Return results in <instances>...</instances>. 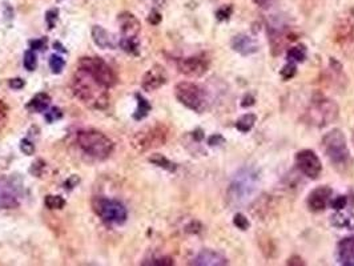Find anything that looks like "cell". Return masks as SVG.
I'll return each mask as SVG.
<instances>
[{
    "instance_id": "10",
    "label": "cell",
    "mask_w": 354,
    "mask_h": 266,
    "mask_svg": "<svg viewBox=\"0 0 354 266\" xmlns=\"http://www.w3.org/2000/svg\"><path fill=\"white\" fill-rule=\"evenodd\" d=\"M119 24L121 35H123L121 42H120L123 50L128 51V52H136V50H137L136 37H137L140 28H141L140 22L131 12H124L119 16Z\"/></svg>"
},
{
    "instance_id": "11",
    "label": "cell",
    "mask_w": 354,
    "mask_h": 266,
    "mask_svg": "<svg viewBox=\"0 0 354 266\" xmlns=\"http://www.w3.org/2000/svg\"><path fill=\"white\" fill-rule=\"evenodd\" d=\"M296 165L301 173L312 180L318 179L322 172L321 161L317 155L310 149H303L296 155Z\"/></svg>"
},
{
    "instance_id": "36",
    "label": "cell",
    "mask_w": 354,
    "mask_h": 266,
    "mask_svg": "<svg viewBox=\"0 0 354 266\" xmlns=\"http://www.w3.org/2000/svg\"><path fill=\"white\" fill-rule=\"evenodd\" d=\"M63 116V112L59 109V108H56V106H54L52 109L48 112L46 115V119L48 123H54V121H56V120H59L60 117Z\"/></svg>"
},
{
    "instance_id": "40",
    "label": "cell",
    "mask_w": 354,
    "mask_h": 266,
    "mask_svg": "<svg viewBox=\"0 0 354 266\" xmlns=\"http://www.w3.org/2000/svg\"><path fill=\"white\" fill-rule=\"evenodd\" d=\"M225 140H224V137L222 136H220V134H216V136H212L211 138H209V145H218V144H221V142H224Z\"/></svg>"
},
{
    "instance_id": "17",
    "label": "cell",
    "mask_w": 354,
    "mask_h": 266,
    "mask_svg": "<svg viewBox=\"0 0 354 266\" xmlns=\"http://www.w3.org/2000/svg\"><path fill=\"white\" fill-rule=\"evenodd\" d=\"M337 258L341 265L354 266V236L346 237L338 242Z\"/></svg>"
},
{
    "instance_id": "41",
    "label": "cell",
    "mask_w": 354,
    "mask_h": 266,
    "mask_svg": "<svg viewBox=\"0 0 354 266\" xmlns=\"http://www.w3.org/2000/svg\"><path fill=\"white\" fill-rule=\"evenodd\" d=\"M258 7H261V8H268V7H271L273 3H274V0H253Z\"/></svg>"
},
{
    "instance_id": "39",
    "label": "cell",
    "mask_w": 354,
    "mask_h": 266,
    "mask_svg": "<svg viewBox=\"0 0 354 266\" xmlns=\"http://www.w3.org/2000/svg\"><path fill=\"white\" fill-rule=\"evenodd\" d=\"M152 265H173V261H172V258H160V260H155L153 262H149Z\"/></svg>"
},
{
    "instance_id": "27",
    "label": "cell",
    "mask_w": 354,
    "mask_h": 266,
    "mask_svg": "<svg viewBox=\"0 0 354 266\" xmlns=\"http://www.w3.org/2000/svg\"><path fill=\"white\" fill-rule=\"evenodd\" d=\"M149 161L153 162L155 165L160 166V168H164V169L169 170V172H175L176 170V164H173L172 161H169L166 157H164L163 155H153V156L149 157Z\"/></svg>"
},
{
    "instance_id": "15",
    "label": "cell",
    "mask_w": 354,
    "mask_h": 266,
    "mask_svg": "<svg viewBox=\"0 0 354 266\" xmlns=\"http://www.w3.org/2000/svg\"><path fill=\"white\" fill-rule=\"evenodd\" d=\"M333 190L329 186H320L309 193L308 207L312 212H322L330 201Z\"/></svg>"
},
{
    "instance_id": "8",
    "label": "cell",
    "mask_w": 354,
    "mask_h": 266,
    "mask_svg": "<svg viewBox=\"0 0 354 266\" xmlns=\"http://www.w3.org/2000/svg\"><path fill=\"white\" fill-rule=\"evenodd\" d=\"M92 209L99 218L108 224H124L127 220V209L120 201L106 197H96L92 201Z\"/></svg>"
},
{
    "instance_id": "38",
    "label": "cell",
    "mask_w": 354,
    "mask_h": 266,
    "mask_svg": "<svg viewBox=\"0 0 354 266\" xmlns=\"http://www.w3.org/2000/svg\"><path fill=\"white\" fill-rule=\"evenodd\" d=\"M9 87L14 89H20L24 87V81L22 79H12V80H9Z\"/></svg>"
},
{
    "instance_id": "3",
    "label": "cell",
    "mask_w": 354,
    "mask_h": 266,
    "mask_svg": "<svg viewBox=\"0 0 354 266\" xmlns=\"http://www.w3.org/2000/svg\"><path fill=\"white\" fill-rule=\"evenodd\" d=\"M340 115V108L337 103L325 96L313 97L310 104L305 110V123L316 128H325L334 123Z\"/></svg>"
},
{
    "instance_id": "1",
    "label": "cell",
    "mask_w": 354,
    "mask_h": 266,
    "mask_svg": "<svg viewBox=\"0 0 354 266\" xmlns=\"http://www.w3.org/2000/svg\"><path fill=\"white\" fill-rule=\"evenodd\" d=\"M71 88L75 96L92 109H106L109 104V88L103 85L92 75L80 67L72 78Z\"/></svg>"
},
{
    "instance_id": "29",
    "label": "cell",
    "mask_w": 354,
    "mask_h": 266,
    "mask_svg": "<svg viewBox=\"0 0 354 266\" xmlns=\"http://www.w3.org/2000/svg\"><path fill=\"white\" fill-rule=\"evenodd\" d=\"M8 117H9L8 106H7L3 100H0V133L3 132V129L7 127Z\"/></svg>"
},
{
    "instance_id": "33",
    "label": "cell",
    "mask_w": 354,
    "mask_h": 266,
    "mask_svg": "<svg viewBox=\"0 0 354 266\" xmlns=\"http://www.w3.org/2000/svg\"><path fill=\"white\" fill-rule=\"evenodd\" d=\"M233 224H235L240 230H246L249 226H250L248 218H246L244 214H241V213H237V214H236L235 218H233Z\"/></svg>"
},
{
    "instance_id": "9",
    "label": "cell",
    "mask_w": 354,
    "mask_h": 266,
    "mask_svg": "<svg viewBox=\"0 0 354 266\" xmlns=\"http://www.w3.org/2000/svg\"><path fill=\"white\" fill-rule=\"evenodd\" d=\"M79 67L92 75L93 78L107 88H112L117 83V76L113 72V69L100 57H91V56L82 57L79 61Z\"/></svg>"
},
{
    "instance_id": "12",
    "label": "cell",
    "mask_w": 354,
    "mask_h": 266,
    "mask_svg": "<svg viewBox=\"0 0 354 266\" xmlns=\"http://www.w3.org/2000/svg\"><path fill=\"white\" fill-rule=\"evenodd\" d=\"M208 68H209V60L204 55L189 56V57L177 60L179 72L188 78H200L204 74H207Z\"/></svg>"
},
{
    "instance_id": "35",
    "label": "cell",
    "mask_w": 354,
    "mask_h": 266,
    "mask_svg": "<svg viewBox=\"0 0 354 266\" xmlns=\"http://www.w3.org/2000/svg\"><path fill=\"white\" fill-rule=\"evenodd\" d=\"M348 204V198L345 196H338L331 201V208H334L336 211H342Z\"/></svg>"
},
{
    "instance_id": "44",
    "label": "cell",
    "mask_w": 354,
    "mask_h": 266,
    "mask_svg": "<svg viewBox=\"0 0 354 266\" xmlns=\"http://www.w3.org/2000/svg\"><path fill=\"white\" fill-rule=\"evenodd\" d=\"M288 265H303V262L300 257H292V258H289Z\"/></svg>"
},
{
    "instance_id": "24",
    "label": "cell",
    "mask_w": 354,
    "mask_h": 266,
    "mask_svg": "<svg viewBox=\"0 0 354 266\" xmlns=\"http://www.w3.org/2000/svg\"><path fill=\"white\" fill-rule=\"evenodd\" d=\"M286 59L292 63H302L303 60L306 59V47L303 44L290 47L286 53Z\"/></svg>"
},
{
    "instance_id": "23",
    "label": "cell",
    "mask_w": 354,
    "mask_h": 266,
    "mask_svg": "<svg viewBox=\"0 0 354 266\" xmlns=\"http://www.w3.org/2000/svg\"><path fill=\"white\" fill-rule=\"evenodd\" d=\"M51 97L47 93H37L32 100H29L27 104V109L33 112V113H40L50 106Z\"/></svg>"
},
{
    "instance_id": "7",
    "label": "cell",
    "mask_w": 354,
    "mask_h": 266,
    "mask_svg": "<svg viewBox=\"0 0 354 266\" xmlns=\"http://www.w3.org/2000/svg\"><path fill=\"white\" fill-rule=\"evenodd\" d=\"M175 95L176 99L188 109L197 112V113H202L207 109V93L197 84L191 83V81L179 83L175 87Z\"/></svg>"
},
{
    "instance_id": "14",
    "label": "cell",
    "mask_w": 354,
    "mask_h": 266,
    "mask_svg": "<svg viewBox=\"0 0 354 266\" xmlns=\"http://www.w3.org/2000/svg\"><path fill=\"white\" fill-rule=\"evenodd\" d=\"M168 76L164 67L160 64H155L153 67L148 69L141 80V87L148 92H153L161 88L166 83Z\"/></svg>"
},
{
    "instance_id": "5",
    "label": "cell",
    "mask_w": 354,
    "mask_h": 266,
    "mask_svg": "<svg viewBox=\"0 0 354 266\" xmlns=\"http://www.w3.org/2000/svg\"><path fill=\"white\" fill-rule=\"evenodd\" d=\"M78 144L87 155L97 160H106L113 152V142L108 136L96 129H87L78 133Z\"/></svg>"
},
{
    "instance_id": "43",
    "label": "cell",
    "mask_w": 354,
    "mask_h": 266,
    "mask_svg": "<svg viewBox=\"0 0 354 266\" xmlns=\"http://www.w3.org/2000/svg\"><path fill=\"white\" fill-rule=\"evenodd\" d=\"M160 20V14H157V12H152L151 16H149V22H151L152 24H157Z\"/></svg>"
},
{
    "instance_id": "4",
    "label": "cell",
    "mask_w": 354,
    "mask_h": 266,
    "mask_svg": "<svg viewBox=\"0 0 354 266\" xmlns=\"http://www.w3.org/2000/svg\"><path fill=\"white\" fill-rule=\"evenodd\" d=\"M169 128L165 124L156 123L135 133L131 138V147L138 153L156 149L165 145V142L169 138Z\"/></svg>"
},
{
    "instance_id": "19",
    "label": "cell",
    "mask_w": 354,
    "mask_h": 266,
    "mask_svg": "<svg viewBox=\"0 0 354 266\" xmlns=\"http://www.w3.org/2000/svg\"><path fill=\"white\" fill-rule=\"evenodd\" d=\"M193 265H207V266H222L228 265V258L222 256L221 253L216 250H211V249H205L202 250L197 257L194 258Z\"/></svg>"
},
{
    "instance_id": "30",
    "label": "cell",
    "mask_w": 354,
    "mask_h": 266,
    "mask_svg": "<svg viewBox=\"0 0 354 266\" xmlns=\"http://www.w3.org/2000/svg\"><path fill=\"white\" fill-rule=\"evenodd\" d=\"M296 72H297V67H296V63H292V61H288L284 68L281 69V78L284 80H290L296 76Z\"/></svg>"
},
{
    "instance_id": "42",
    "label": "cell",
    "mask_w": 354,
    "mask_h": 266,
    "mask_svg": "<svg viewBox=\"0 0 354 266\" xmlns=\"http://www.w3.org/2000/svg\"><path fill=\"white\" fill-rule=\"evenodd\" d=\"M254 104V97L250 96V95H248V96H245L244 97V100H243V103H241V106H250Z\"/></svg>"
},
{
    "instance_id": "13",
    "label": "cell",
    "mask_w": 354,
    "mask_h": 266,
    "mask_svg": "<svg viewBox=\"0 0 354 266\" xmlns=\"http://www.w3.org/2000/svg\"><path fill=\"white\" fill-rule=\"evenodd\" d=\"M269 33V42H271L272 53L276 56L280 55L289 43L295 42L297 36L295 33H292L288 28H274L271 27L268 29Z\"/></svg>"
},
{
    "instance_id": "22",
    "label": "cell",
    "mask_w": 354,
    "mask_h": 266,
    "mask_svg": "<svg viewBox=\"0 0 354 266\" xmlns=\"http://www.w3.org/2000/svg\"><path fill=\"white\" fill-rule=\"evenodd\" d=\"M92 36L93 42L96 43L99 47H101V48H113L116 44L113 37H110L109 33L107 32L106 29H103L100 26H95L93 27Z\"/></svg>"
},
{
    "instance_id": "16",
    "label": "cell",
    "mask_w": 354,
    "mask_h": 266,
    "mask_svg": "<svg viewBox=\"0 0 354 266\" xmlns=\"http://www.w3.org/2000/svg\"><path fill=\"white\" fill-rule=\"evenodd\" d=\"M232 48L236 52H239L240 55L248 56L252 53H256L258 51V43L256 42L254 37H250L249 35L241 33L233 37L232 40Z\"/></svg>"
},
{
    "instance_id": "2",
    "label": "cell",
    "mask_w": 354,
    "mask_h": 266,
    "mask_svg": "<svg viewBox=\"0 0 354 266\" xmlns=\"http://www.w3.org/2000/svg\"><path fill=\"white\" fill-rule=\"evenodd\" d=\"M322 148L330 164L337 170L345 172L349 169L352 157L346 142V137L340 129H333L322 137Z\"/></svg>"
},
{
    "instance_id": "6",
    "label": "cell",
    "mask_w": 354,
    "mask_h": 266,
    "mask_svg": "<svg viewBox=\"0 0 354 266\" xmlns=\"http://www.w3.org/2000/svg\"><path fill=\"white\" fill-rule=\"evenodd\" d=\"M333 42L342 52L354 51V8L344 11L333 26Z\"/></svg>"
},
{
    "instance_id": "25",
    "label": "cell",
    "mask_w": 354,
    "mask_h": 266,
    "mask_svg": "<svg viewBox=\"0 0 354 266\" xmlns=\"http://www.w3.org/2000/svg\"><path fill=\"white\" fill-rule=\"evenodd\" d=\"M256 121H257V116L254 113H246L236 121V128L239 129L241 133H246L254 127Z\"/></svg>"
},
{
    "instance_id": "34",
    "label": "cell",
    "mask_w": 354,
    "mask_h": 266,
    "mask_svg": "<svg viewBox=\"0 0 354 266\" xmlns=\"http://www.w3.org/2000/svg\"><path fill=\"white\" fill-rule=\"evenodd\" d=\"M232 12H233V7H232V5H224V7H221V8L217 11L216 16L218 20H226V19L230 18Z\"/></svg>"
},
{
    "instance_id": "20",
    "label": "cell",
    "mask_w": 354,
    "mask_h": 266,
    "mask_svg": "<svg viewBox=\"0 0 354 266\" xmlns=\"http://www.w3.org/2000/svg\"><path fill=\"white\" fill-rule=\"evenodd\" d=\"M19 205L18 194L8 183H0V209H11Z\"/></svg>"
},
{
    "instance_id": "18",
    "label": "cell",
    "mask_w": 354,
    "mask_h": 266,
    "mask_svg": "<svg viewBox=\"0 0 354 266\" xmlns=\"http://www.w3.org/2000/svg\"><path fill=\"white\" fill-rule=\"evenodd\" d=\"M253 177L250 175H244L243 177L236 179V181L230 185V197L235 198V200H241L245 198L246 194H250L253 190Z\"/></svg>"
},
{
    "instance_id": "21",
    "label": "cell",
    "mask_w": 354,
    "mask_h": 266,
    "mask_svg": "<svg viewBox=\"0 0 354 266\" xmlns=\"http://www.w3.org/2000/svg\"><path fill=\"white\" fill-rule=\"evenodd\" d=\"M331 225L340 229H354V213L348 211H337L334 216H331Z\"/></svg>"
},
{
    "instance_id": "31",
    "label": "cell",
    "mask_w": 354,
    "mask_h": 266,
    "mask_svg": "<svg viewBox=\"0 0 354 266\" xmlns=\"http://www.w3.org/2000/svg\"><path fill=\"white\" fill-rule=\"evenodd\" d=\"M36 65H37V60L35 52L31 50L27 51L26 55H24V67H26L28 71H35Z\"/></svg>"
},
{
    "instance_id": "28",
    "label": "cell",
    "mask_w": 354,
    "mask_h": 266,
    "mask_svg": "<svg viewBox=\"0 0 354 266\" xmlns=\"http://www.w3.org/2000/svg\"><path fill=\"white\" fill-rule=\"evenodd\" d=\"M65 205L64 198L60 196H47L46 197V207L50 209H63Z\"/></svg>"
},
{
    "instance_id": "32",
    "label": "cell",
    "mask_w": 354,
    "mask_h": 266,
    "mask_svg": "<svg viewBox=\"0 0 354 266\" xmlns=\"http://www.w3.org/2000/svg\"><path fill=\"white\" fill-rule=\"evenodd\" d=\"M50 67H51V71H52L54 74H60L61 69L64 68V60L57 55L51 56Z\"/></svg>"
},
{
    "instance_id": "45",
    "label": "cell",
    "mask_w": 354,
    "mask_h": 266,
    "mask_svg": "<svg viewBox=\"0 0 354 266\" xmlns=\"http://www.w3.org/2000/svg\"><path fill=\"white\" fill-rule=\"evenodd\" d=\"M353 141H354V128H353Z\"/></svg>"
},
{
    "instance_id": "37",
    "label": "cell",
    "mask_w": 354,
    "mask_h": 266,
    "mask_svg": "<svg viewBox=\"0 0 354 266\" xmlns=\"http://www.w3.org/2000/svg\"><path fill=\"white\" fill-rule=\"evenodd\" d=\"M20 149L23 152L24 155H32L33 152H35V147H33V144L31 141H28L27 138H24L22 144H20Z\"/></svg>"
},
{
    "instance_id": "26",
    "label": "cell",
    "mask_w": 354,
    "mask_h": 266,
    "mask_svg": "<svg viewBox=\"0 0 354 266\" xmlns=\"http://www.w3.org/2000/svg\"><path fill=\"white\" fill-rule=\"evenodd\" d=\"M137 97V109H136V113L134 115V117L136 120H141L144 119L145 116H148L149 110H151V104L148 103L145 99H144L141 95H136Z\"/></svg>"
}]
</instances>
